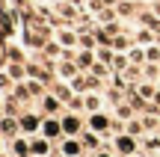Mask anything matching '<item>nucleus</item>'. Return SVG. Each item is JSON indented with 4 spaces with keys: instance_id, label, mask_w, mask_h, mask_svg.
<instances>
[{
    "instance_id": "7c9ffc66",
    "label": "nucleus",
    "mask_w": 160,
    "mask_h": 157,
    "mask_svg": "<svg viewBox=\"0 0 160 157\" xmlns=\"http://www.w3.org/2000/svg\"><path fill=\"white\" fill-rule=\"evenodd\" d=\"M101 3H104V6H110V3H119V0H101Z\"/></svg>"
},
{
    "instance_id": "bb28decb",
    "label": "nucleus",
    "mask_w": 160,
    "mask_h": 157,
    "mask_svg": "<svg viewBox=\"0 0 160 157\" xmlns=\"http://www.w3.org/2000/svg\"><path fill=\"white\" fill-rule=\"evenodd\" d=\"M74 71H77V68H74V65H71V62H68V65H65V62L59 65V74H62V77H65V74H74Z\"/></svg>"
},
{
    "instance_id": "a878e982",
    "label": "nucleus",
    "mask_w": 160,
    "mask_h": 157,
    "mask_svg": "<svg viewBox=\"0 0 160 157\" xmlns=\"http://www.w3.org/2000/svg\"><path fill=\"white\" fill-rule=\"evenodd\" d=\"M83 142H86L89 148H98V136H95V134H86V136H83Z\"/></svg>"
},
{
    "instance_id": "4468645a",
    "label": "nucleus",
    "mask_w": 160,
    "mask_h": 157,
    "mask_svg": "<svg viewBox=\"0 0 160 157\" xmlns=\"http://www.w3.org/2000/svg\"><path fill=\"white\" fill-rule=\"evenodd\" d=\"M74 42H77V33H65V30H62V33H59V45H74Z\"/></svg>"
},
{
    "instance_id": "2f4dec72",
    "label": "nucleus",
    "mask_w": 160,
    "mask_h": 157,
    "mask_svg": "<svg viewBox=\"0 0 160 157\" xmlns=\"http://www.w3.org/2000/svg\"><path fill=\"white\" fill-rule=\"evenodd\" d=\"M157 45H160V36H157Z\"/></svg>"
},
{
    "instance_id": "f03ea898",
    "label": "nucleus",
    "mask_w": 160,
    "mask_h": 157,
    "mask_svg": "<svg viewBox=\"0 0 160 157\" xmlns=\"http://www.w3.org/2000/svg\"><path fill=\"white\" fill-rule=\"evenodd\" d=\"M77 130H80V119H77V116H71V113H68V116L62 119V134H68V136H74Z\"/></svg>"
},
{
    "instance_id": "72a5a7b5",
    "label": "nucleus",
    "mask_w": 160,
    "mask_h": 157,
    "mask_svg": "<svg viewBox=\"0 0 160 157\" xmlns=\"http://www.w3.org/2000/svg\"><path fill=\"white\" fill-rule=\"evenodd\" d=\"M0 145H3V140H0Z\"/></svg>"
},
{
    "instance_id": "cd10ccee",
    "label": "nucleus",
    "mask_w": 160,
    "mask_h": 157,
    "mask_svg": "<svg viewBox=\"0 0 160 157\" xmlns=\"http://www.w3.org/2000/svg\"><path fill=\"white\" fill-rule=\"evenodd\" d=\"M9 56H12V59H18V62H21V59H24V53L18 51V47H9Z\"/></svg>"
},
{
    "instance_id": "f257e3e1",
    "label": "nucleus",
    "mask_w": 160,
    "mask_h": 157,
    "mask_svg": "<svg viewBox=\"0 0 160 157\" xmlns=\"http://www.w3.org/2000/svg\"><path fill=\"white\" fill-rule=\"evenodd\" d=\"M110 125H113V122H110L107 116H101V113H92V119H89V128L95 130V134H104Z\"/></svg>"
},
{
    "instance_id": "b1692460",
    "label": "nucleus",
    "mask_w": 160,
    "mask_h": 157,
    "mask_svg": "<svg viewBox=\"0 0 160 157\" xmlns=\"http://www.w3.org/2000/svg\"><path fill=\"white\" fill-rule=\"evenodd\" d=\"M57 95H59L62 101H71V89H68V86H57Z\"/></svg>"
},
{
    "instance_id": "2eb2a0df",
    "label": "nucleus",
    "mask_w": 160,
    "mask_h": 157,
    "mask_svg": "<svg viewBox=\"0 0 160 157\" xmlns=\"http://www.w3.org/2000/svg\"><path fill=\"white\" fill-rule=\"evenodd\" d=\"M12 151H15L18 157H24V154L30 151V145H27V142H24V140H15V145H12Z\"/></svg>"
},
{
    "instance_id": "f704fd0d",
    "label": "nucleus",
    "mask_w": 160,
    "mask_h": 157,
    "mask_svg": "<svg viewBox=\"0 0 160 157\" xmlns=\"http://www.w3.org/2000/svg\"><path fill=\"white\" fill-rule=\"evenodd\" d=\"M0 110H3V107H0Z\"/></svg>"
},
{
    "instance_id": "9b49d317",
    "label": "nucleus",
    "mask_w": 160,
    "mask_h": 157,
    "mask_svg": "<svg viewBox=\"0 0 160 157\" xmlns=\"http://www.w3.org/2000/svg\"><path fill=\"white\" fill-rule=\"evenodd\" d=\"M24 74H27V68H24V65H9V77H12L15 83H21Z\"/></svg>"
},
{
    "instance_id": "c85d7f7f",
    "label": "nucleus",
    "mask_w": 160,
    "mask_h": 157,
    "mask_svg": "<svg viewBox=\"0 0 160 157\" xmlns=\"http://www.w3.org/2000/svg\"><path fill=\"white\" fill-rule=\"evenodd\" d=\"M9 83H12L9 74H0V89H9Z\"/></svg>"
},
{
    "instance_id": "dca6fc26",
    "label": "nucleus",
    "mask_w": 160,
    "mask_h": 157,
    "mask_svg": "<svg viewBox=\"0 0 160 157\" xmlns=\"http://www.w3.org/2000/svg\"><path fill=\"white\" fill-rule=\"evenodd\" d=\"M98 59H101V62H113V51H110V47H98Z\"/></svg>"
},
{
    "instance_id": "20e7f679",
    "label": "nucleus",
    "mask_w": 160,
    "mask_h": 157,
    "mask_svg": "<svg viewBox=\"0 0 160 157\" xmlns=\"http://www.w3.org/2000/svg\"><path fill=\"white\" fill-rule=\"evenodd\" d=\"M116 145H119V151H122V154H133V151H137V145H133L131 134H128V136H119V140H116Z\"/></svg>"
},
{
    "instance_id": "5701e85b",
    "label": "nucleus",
    "mask_w": 160,
    "mask_h": 157,
    "mask_svg": "<svg viewBox=\"0 0 160 157\" xmlns=\"http://www.w3.org/2000/svg\"><path fill=\"white\" fill-rule=\"evenodd\" d=\"M30 95H33V92H27V89H24L21 83H15V98H24V101H27Z\"/></svg>"
},
{
    "instance_id": "f3484780",
    "label": "nucleus",
    "mask_w": 160,
    "mask_h": 157,
    "mask_svg": "<svg viewBox=\"0 0 160 157\" xmlns=\"http://www.w3.org/2000/svg\"><path fill=\"white\" fill-rule=\"evenodd\" d=\"M77 65H80V68H92V51L89 53H80V56H77Z\"/></svg>"
},
{
    "instance_id": "412c9836",
    "label": "nucleus",
    "mask_w": 160,
    "mask_h": 157,
    "mask_svg": "<svg viewBox=\"0 0 160 157\" xmlns=\"http://www.w3.org/2000/svg\"><path fill=\"white\" fill-rule=\"evenodd\" d=\"M80 45H83V47H89V51H92V47H95V39H92L89 33H80Z\"/></svg>"
},
{
    "instance_id": "9d476101",
    "label": "nucleus",
    "mask_w": 160,
    "mask_h": 157,
    "mask_svg": "<svg viewBox=\"0 0 160 157\" xmlns=\"http://www.w3.org/2000/svg\"><path fill=\"white\" fill-rule=\"evenodd\" d=\"M83 107L89 113H98V107H101V98H98V95H86L83 98Z\"/></svg>"
},
{
    "instance_id": "393cba45",
    "label": "nucleus",
    "mask_w": 160,
    "mask_h": 157,
    "mask_svg": "<svg viewBox=\"0 0 160 157\" xmlns=\"http://www.w3.org/2000/svg\"><path fill=\"white\" fill-rule=\"evenodd\" d=\"M142 128H145L142 122H131V125H128V134L133 136V134H139V130H142Z\"/></svg>"
},
{
    "instance_id": "aec40b11",
    "label": "nucleus",
    "mask_w": 160,
    "mask_h": 157,
    "mask_svg": "<svg viewBox=\"0 0 160 157\" xmlns=\"http://www.w3.org/2000/svg\"><path fill=\"white\" fill-rule=\"evenodd\" d=\"M151 39H154V36H151L148 30H139V33H137V42H139V45H148Z\"/></svg>"
},
{
    "instance_id": "6e6552de",
    "label": "nucleus",
    "mask_w": 160,
    "mask_h": 157,
    "mask_svg": "<svg viewBox=\"0 0 160 157\" xmlns=\"http://www.w3.org/2000/svg\"><path fill=\"white\" fill-rule=\"evenodd\" d=\"M30 151H33V154H39V157H45L48 151H51V145H48V140H36L33 145H30Z\"/></svg>"
},
{
    "instance_id": "423d86ee",
    "label": "nucleus",
    "mask_w": 160,
    "mask_h": 157,
    "mask_svg": "<svg viewBox=\"0 0 160 157\" xmlns=\"http://www.w3.org/2000/svg\"><path fill=\"white\" fill-rule=\"evenodd\" d=\"M18 130V125H15V119L12 116H6V119H0V134H6V136H12Z\"/></svg>"
},
{
    "instance_id": "6ab92c4d",
    "label": "nucleus",
    "mask_w": 160,
    "mask_h": 157,
    "mask_svg": "<svg viewBox=\"0 0 160 157\" xmlns=\"http://www.w3.org/2000/svg\"><path fill=\"white\" fill-rule=\"evenodd\" d=\"M128 56H131V62H142V59H145V51H139V47H131V53H128Z\"/></svg>"
},
{
    "instance_id": "a211bd4d",
    "label": "nucleus",
    "mask_w": 160,
    "mask_h": 157,
    "mask_svg": "<svg viewBox=\"0 0 160 157\" xmlns=\"http://www.w3.org/2000/svg\"><path fill=\"white\" fill-rule=\"evenodd\" d=\"M145 59H151V62H157V59H160V45H151L148 51H145Z\"/></svg>"
},
{
    "instance_id": "ddd939ff",
    "label": "nucleus",
    "mask_w": 160,
    "mask_h": 157,
    "mask_svg": "<svg viewBox=\"0 0 160 157\" xmlns=\"http://www.w3.org/2000/svg\"><path fill=\"white\" fill-rule=\"evenodd\" d=\"M42 107H45V113H57V110H59V98L48 95V98H45V104H42Z\"/></svg>"
},
{
    "instance_id": "1a4fd4ad",
    "label": "nucleus",
    "mask_w": 160,
    "mask_h": 157,
    "mask_svg": "<svg viewBox=\"0 0 160 157\" xmlns=\"http://www.w3.org/2000/svg\"><path fill=\"white\" fill-rule=\"evenodd\" d=\"M62 154H65V157H77V154H80V145H77L74 140H65V142H62Z\"/></svg>"
},
{
    "instance_id": "0eeeda50",
    "label": "nucleus",
    "mask_w": 160,
    "mask_h": 157,
    "mask_svg": "<svg viewBox=\"0 0 160 157\" xmlns=\"http://www.w3.org/2000/svg\"><path fill=\"white\" fill-rule=\"evenodd\" d=\"M57 12H59L62 18H74V15H77V9L68 3V0H59V3H57Z\"/></svg>"
},
{
    "instance_id": "473e14b6",
    "label": "nucleus",
    "mask_w": 160,
    "mask_h": 157,
    "mask_svg": "<svg viewBox=\"0 0 160 157\" xmlns=\"http://www.w3.org/2000/svg\"><path fill=\"white\" fill-rule=\"evenodd\" d=\"M98 157H107V154H98Z\"/></svg>"
},
{
    "instance_id": "7ed1b4c3",
    "label": "nucleus",
    "mask_w": 160,
    "mask_h": 157,
    "mask_svg": "<svg viewBox=\"0 0 160 157\" xmlns=\"http://www.w3.org/2000/svg\"><path fill=\"white\" fill-rule=\"evenodd\" d=\"M45 136H57V134H62V122H57V119H45Z\"/></svg>"
},
{
    "instance_id": "39448f33",
    "label": "nucleus",
    "mask_w": 160,
    "mask_h": 157,
    "mask_svg": "<svg viewBox=\"0 0 160 157\" xmlns=\"http://www.w3.org/2000/svg\"><path fill=\"white\" fill-rule=\"evenodd\" d=\"M39 125H42V119H39V116H24V119H21V128L27 130V134L39 130Z\"/></svg>"
},
{
    "instance_id": "c756f323",
    "label": "nucleus",
    "mask_w": 160,
    "mask_h": 157,
    "mask_svg": "<svg viewBox=\"0 0 160 157\" xmlns=\"http://www.w3.org/2000/svg\"><path fill=\"white\" fill-rule=\"evenodd\" d=\"M154 104H157V107H160V92H154Z\"/></svg>"
},
{
    "instance_id": "4be33fe9",
    "label": "nucleus",
    "mask_w": 160,
    "mask_h": 157,
    "mask_svg": "<svg viewBox=\"0 0 160 157\" xmlns=\"http://www.w3.org/2000/svg\"><path fill=\"white\" fill-rule=\"evenodd\" d=\"M116 15H133V3H119Z\"/></svg>"
},
{
    "instance_id": "f8f14e48",
    "label": "nucleus",
    "mask_w": 160,
    "mask_h": 157,
    "mask_svg": "<svg viewBox=\"0 0 160 157\" xmlns=\"http://www.w3.org/2000/svg\"><path fill=\"white\" fill-rule=\"evenodd\" d=\"M110 65H113L116 71H125L128 65H131V56H113V62H110Z\"/></svg>"
}]
</instances>
